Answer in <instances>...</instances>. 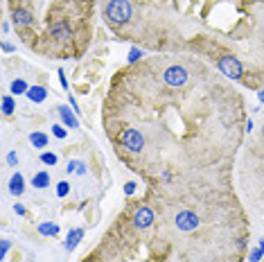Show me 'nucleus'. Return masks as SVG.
Instances as JSON below:
<instances>
[{
	"mask_svg": "<svg viewBox=\"0 0 264 262\" xmlns=\"http://www.w3.org/2000/svg\"><path fill=\"white\" fill-rule=\"evenodd\" d=\"M106 18L115 25H122V23H129L131 18V3L129 0H111L106 5Z\"/></svg>",
	"mask_w": 264,
	"mask_h": 262,
	"instance_id": "nucleus-1",
	"label": "nucleus"
},
{
	"mask_svg": "<svg viewBox=\"0 0 264 262\" xmlns=\"http://www.w3.org/2000/svg\"><path fill=\"white\" fill-rule=\"evenodd\" d=\"M187 79H190V75H187V70L183 66H169V68H165V72H163V81L167 86H172V88L185 86Z\"/></svg>",
	"mask_w": 264,
	"mask_h": 262,
	"instance_id": "nucleus-2",
	"label": "nucleus"
},
{
	"mask_svg": "<svg viewBox=\"0 0 264 262\" xmlns=\"http://www.w3.org/2000/svg\"><path fill=\"white\" fill-rule=\"evenodd\" d=\"M120 140H122L124 149H129L131 154H140L142 147H145V138H142V134L136 129H124Z\"/></svg>",
	"mask_w": 264,
	"mask_h": 262,
	"instance_id": "nucleus-3",
	"label": "nucleus"
},
{
	"mask_svg": "<svg viewBox=\"0 0 264 262\" xmlns=\"http://www.w3.org/2000/svg\"><path fill=\"white\" fill-rule=\"evenodd\" d=\"M174 224H176L178 230L190 233V230L199 228V217H196V212H192V210H181L176 215V219H174Z\"/></svg>",
	"mask_w": 264,
	"mask_h": 262,
	"instance_id": "nucleus-4",
	"label": "nucleus"
},
{
	"mask_svg": "<svg viewBox=\"0 0 264 262\" xmlns=\"http://www.w3.org/2000/svg\"><path fill=\"white\" fill-rule=\"evenodd\" d=\"M219 70L223 72L226 77H232V79H239L244 68H241V61L235 57H221L219 59Z\"/></svg>",
	"mask_w": 264,
	"mask_h": 262,
	"instance_id": "nucleus-5",
	"label": "nucleus"
},
{
	"mask_svg": "<svg viewBox=\"0 0 264 262\" xmlns=\"http://www.w3.org/2000/svg\"><path fill=\"white\" fill-rule=\"evenodd\" d=\"M133 224H136V228H149L151 224H154V212H151V208L147 206H140L136 210V215H133Z\"/></svg>",
	"mask_w": 264,
	"mask_h": 262,
	"instance_id": "nucleus-6",
	"label": "nucleus"
},
{
	"mask_svg": "<svg viewBox=\"0 0 264 262\" xmlns=\"http://www.w3.org/2000/svg\"><path fill=\"white\" fill-rule=\"evenodd\" d=\"M50 34L55 36L57 41H68L70 39V27H68V23H66V21H57L55 25L50 27Z\"/></svg>",
	"mask_w": 264,
	"mask_h": 262,
	"instance_id": "nucleus-7",
	"label": "nucleus"
},
{
	"mask_svg": "<svg viewBox=\"0 0 264 262\" xmlns=\"http://www.w3.org/2000/svg\"><path fill=\"white\" fill-rule=\"evenodd\" d=\"M12 21H14L16 25L28 27V25H32V23H34V18H32V14L25 12V9H16V12L12 14Z\"/></svg>",
	"mask_w": 264,
	"mask_h": 262,
	"instance_id": "nucleus-8",
	"label": "nucleus"
},
{
	"mask_svg": "<svg viewBox=\"0 0 264 262\" xmlns=\"http://www.w3.org/2000/svg\"><path fill=\"white\" fill-rule=\"evenodd\" d=\"M23 190H25L23 176H21L19 172H16V174L12 176V181H10V192H12V194H16V197H19V194H23Z\"/></svg>",
	"mask_w": 264,
	"mask_h": 262,
	"instance_id": "nucleus-9",
	"label": "nucleus"
},
{
	"mask_svg": "<svg viewBox=\"0 0 264 262\" xmlns=\"http://www.w3.org/2000/svg\"><path fill=\"white\" fill-rule=\"evenodd\" d=\"M59 113H61V120H64L66 124H68V126H73V129H77V124H79V122H77L75 113L70 111L68 106H59Z\"/></svg>",
	"mask_w": 264,
	"mask_h": 262,
	"instance_id": "nucleus-10",
	"label": "nucleus"
},
{
	"mask_svg": "<svg viewBox=\"0 0 264 262\" xmlns=\"http://www.w3.org/2000/svg\"><path fill=\"white\" fill-rule=\"evenodd\" d=\"M48 95V90L43 88V86H32V88L28 90V97L32 99V102H43Z\"/></svg>",
	"mask_w": 264,
	"mask_h": 262,
	"instance_id": "nucleus-11",
	"label": "nucleus"
},
{
	"mask_svg": "<svg viewBox=\"0 0 264 262\" xmlns=\"http://www.w3.org/2000/svg\"><path fill=\"white\" fill-rule=\"evenodd\" d=\"M82 237H84V230L82 228H75L73 233H68V242H66V248H68V251H73V248L79 244V239H82Z\"/></svg>",
	"mask_w": 264,
	"mask_h": 262,
	"instance_id": "nucleus-12",
	"label": "nucleus"
},
{
	"mask_svg": "<svg viewBox=\"0 0 264 262\" xmlns=\"http://www.w3.org/2000/svg\"><path fill=\"white\" fill-rule=\"evenodd\" d=\"M32 185L34 188H39V190L48 188V185H50V176H48V172H39V174H34Z\"/></svg>",
	"mask_w": 264,
	"mask_h": 262,
	"instance_id": "nucleus-13",
	"label": "nucleus"
},
{
	"mask_svg": "<svg viewBox=\"0 0 264 262\" xmlns=\"http://www.w3.org/2000/svg\"><path fill=\"white\" fill-rule=\"evenodd\" d=\"M30 140H32V145L34 147H39V149H43L48 145V136L41 134V131H34V134L30 136Z\"/></svg>",
	"mask_w": 264,
	"mask_h": 262,
	"instance_id": "nucleus-14",
	"label": "nucleus"
},
{
	"mask_svg": "<svg viewBox=\"0 0 264 262\" xmlns=\"http://www.w3.org/2000/svg\"><path fill=\"white\" fill-rule=\"evenodd\" d=\"M39 233L41 235H57L59 233V226L57 224H41L39 226Z\"/></svg>",
	"mask_w": 264,
	"mask_h": 262,
	"instance_id": "nucleus-15",
	"label": "nucleus"
},
{
	"mask_svg": "<svg viewBox=\"0 0 264 262\" xmlns=\"http://www.w3.org/2000/svg\"><path fill=\"white\" fill-rule=\"evenodd\" d=\"M28 84H25V81L23 79H16L14 81V84H12V93H16V95H19V93H28Z\"/></svg>",
	"mask_w": 264,
	"mask_h": 262,
	"instance_id": "nucleus-16",
	"label": "nucleus"
},
{
	"mask_svg": "<svg viewBox=\"0 0 264 262\" xmlns=\"http://www.w3.org/2000/svg\"><path fill=\"white\" fill-rule=\"evenodd\" d=\"M3 111L10 115V113H14V99H12V95H5L3 97Z\"/></svg>",
	"mask_w": 264,
	"mask_h": 262,
	"instance_id": "nucleus-17",
	"label": "nucleus"
},
{
	"mask_svg": "<svg viewBox=\"0 0 264 262\" xmlns=\"http://www.w3.org/2000/svg\"><path fill=\"white\" fill-rule=\"evenodd\" d=\"M41 161L46 163V165H57V154H43Z\"/></svg>",
	"mask_w": 264,
	"mask_h": 262,
	"instance_id": "nucleus-18",
	"label": "nucleus"
},
{
	"mask_svg": "<svg viewBox=\"0 0 264 262\" xmlns=\"http://www.w3.org/2000/svg\"><path fill=\"white\" fill-rule=\"evenodd\" d=\"M68 190H70V185L66 183V181H61L59 188H57V194H59V197H66V194H68Z\"/></svg>",
	"mask_w": 264,
	"mask_h": 262,
	"instance_id": "nucleus-19",
	"label": "nucleus"
},
{
	"mask_svg": "<svg viewBox=\"0 0 264 262\" xmlns=\"http://www.w3.org/2000/svg\"><path fill=\"white\" fill-rule=\"evenodd\" d=\"M52 131H55L57 138H66V129L61 124H55V126H52Z\"/></svg>",
	"mask_w": 264,
	"mask_h": 262,
	"instance_id": "nucleus-20",
	"label": "nucleus"
},
{
	"mask_svg": "<svg viewBox=\"0 0 264 262\" xmlns=\"http://www.w3.org/2000/svg\"><path fill=\"white\" fill-rule=\"evenodd\" d=\"M7 161H10V165H19V156H16L14 152H12L10 156H7Z\"/></svg>",
	"mask_w": 264,
	"mask_h": 262,
	"instance_id": "nucleus-21",
	"label": "nucleus"
},
{
	"mask_svg": "<svg viewBox=\"0 0 264 262\" xmlns=\"http://www.w3.org/2000/svg\"><path fill=\"white\" fill-rule=\"evenodd\" d=\"M7 251H10V242H7V239H3V251H0V253H3V257L7 255Z\"/></svg>",
	"mask_w": 264,
	"mask_h": 262,
	"instance_id": "nucleus-22",
	"label": "nucleus"
},
{
	"mask_svg": "<svg viewBox=\"0 0 264 262\" xmlns=\"http://www.w3.org/2000/svg\"><path fill=\"white\" fill-rule=\"evenodd\" d=\"M133 190H136V183H127V188H124V192H127V194H133Z\"/></svg>",
	"mask_w": 264,
	"mask_h": 262,
	"instance_id": "nucleus-23",
	"label": "nucleus"
},
{
	"mask_svg": "<svg viewBox=\"0 0 264 262\" xmlns=\"http://www.w3.org/2000/svg\"><path fill=\"white\" fill-rule=\"evenodd\" d=\"M59 79H61V86H64V88H68V81H66V77H64V70H59Z\"/></svg>",
	"mask_w": 264,
	"mask_h": 262,
	"instance_id": "nucleus-24",
	"label": "nucleus"
},
{
	"mask_svg": "<svg viewBox=\"0 0 264 262\" xmlns=\"http://www.w3.org/2000/svg\"><path fill=\"white\" fill-rule=\"evenodd\" d=\"M138 57H140V50H133V52H131V57H129V61H136Z\"/></svg>",
	"mask_w": 264,
	"mask_h": 262,
	"instance_id": "nucleus-25",
	"label": "nucleus"
},
{
	"mask_svg": "<svg viewBox=\"0 0 264 262\" xmlns=\"http://www.w3.org/2000/svg\"><path fill=\"white\" fill-rule=\"evenodd\" d=\"M14 208H16V212H19V215H25V208H23V206H21V203H16V206H14Z\"/></svg>",
	"mask_w": 264,
	"mask_h": 262,
	"instance_id": "nucleus-26",
	"label": "nucleus"
},
{
	"mask_svg": "<svg viewBox=\"0 0 264 262\" xmlns=\"http://www.w3.org/2000/svg\"><path fill=\"white\" fill-rule=\"evenodd\" d=\"M3 50H5V52H12V50H14V48H12L10 43H3Z\"/></svg>",
	"mask_w": 264,
	"mask_h": 262,
	"instance_id": "nucleus-27",
	"label": "nucleus"
}]
</instances>
